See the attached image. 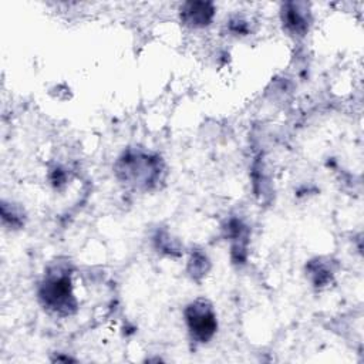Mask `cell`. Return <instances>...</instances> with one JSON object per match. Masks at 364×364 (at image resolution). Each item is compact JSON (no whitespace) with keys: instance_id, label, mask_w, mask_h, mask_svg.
Masks as SVG:
<instances>
[{"instance_id":"cell-5","label":"cell","mask_w":364,"mask_h":364,"mask_svg":"<svg viewBox=\"0 0 364 364\" xmlns=\"http://www.w3.org/2000/svg\"><path fill=\"white\" fill-rule=\"evenodd\" d=\"M309 9L304 3H284L282 7V20L284 27L293 33L303 36L309 28Z\"/></svg>"},{"instance_id":"cell-1","label":"cell","mask_w":364,"mask_h":364,"mask_svg":"<svg viewBox=\"0 0 364 364\" xmlns=\"http://www.w3.org/2000/svg\"><path fill=\"white\" fill-rule=\"evenodd\" d=\"M162 172V161L156 155L129 149L115 165L117 176L132 186L149 189L156 185Z\"/></svg>"},{"instance_id":"cell-3","label":"cell","mask_w":364,"mask_h":364,"mask_svg":"<svg viewBox=\"0 0 364 364\" xmlns=\"http://www.w3.org/2000/svg\"><path fill=\"white\" fill-rule=\"evenodd\" d=\"M185 318L188 328L195 340L206 343L216 331V314L206 300H196L185 309Z\"/></svg>"},{"instance_id":"cell-7","label":"cell","mask_w":364,"mask_h":364,"mask_svg":"<svg viewBox=\"0 0 364 364\" xmlns=\"http://www.w3.org/2000/svg\"><path fill=\"white\" fill-rule=\"evenodd\" d=\"M206 257L202 255V253H196V255H193V257L191 259V266H192V269H191V273H192V276L193 277H196L198 274H205L206 273V270H208V267H205V264H206Z\"/></svg>"},{"instance_id":"cell-6","label":"cell","mask_w":364,"mask_h":364,"mask_svg":"<svg viewBox=\"0 0 364 364\" xmlns=\"http://www.w3.org/2000/svg\"><path fill=\"white\" fill-rule=\"evenodd\" d=\"M310 273H311L313 276H316V277H314V283H316L317 286L324 284V283L328 282L330 277H331V272H330L328 269H326L321 263H311V264H310Z\"/></svg>"},{"instance_id":"cell-4","label":"cell","mask_w":364,"mask_h":364,"mask_svg":"<svg viewBox=\"0 0 364 364\" xmlns=\"http://www.w3.org/2000/svg\"><path fill=\"white\" fill-rule=\"evenodd\" d=\"M215 14V7L209 1H186L181 7V18L186 26H208Z\"/></svg>"},{"instance_id":"cell-2","label":"cell","mask_w":364,"mask_h":364,"mask_svg":"<svg viewBox=\"0 0 364 364\" xmlns=\"http://www.w3.org/2000/svg\"><path fill=\"white\" fill-rule=\"evenodd\" d=\"M38 299L46 309L54 313L67 316L75 311L77 300L73 294L71 273L67 266H53L46 273L38 289Z\"/></svg>"}]
</instances>
